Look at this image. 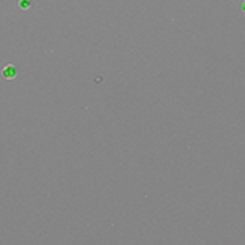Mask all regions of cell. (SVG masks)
<instances>
[{"mask_svg":"<svg viewBox=\"0 0 245 245\" xmlns=\"http://www.w3.org/2000/svg\"><path fill=\"white\" fill-rule=\"evenodd\" d=\"M16 72H15V67L13 65H8L7 69H5V77H7V78H13Z\"/></svg>","mask_w":245,"mask_h":245,"instance_id":"cell-1","label":"cell"},{"mask_svg":"<svg viewBox=\"0 0 245 245\" xmlns=\"http://www.w3.org/2000/svg\"><path fill=\"white\" fill-rule=\"evenodd\" d=\"M20 5H21L23 8H26V7H28V0H21V2H20Z\"/></svg>","mask_w":245,"mask_h":245,"instance_id":"cell-2","label":"cell"},{"mask_svg":"<svg viewBox=\"0 0 245 245\" xmlns=\"http://www.w3.org/2000/svg\"><path fill=\"white\" fill-rule=\"evenodd\" d=\"M242 8H243V12H245V2H243V5H242Z\"/></svg>","mask_w":245,"mask_h":245,"instance_id":"cell-3","label":"cell"}]
</instances>
